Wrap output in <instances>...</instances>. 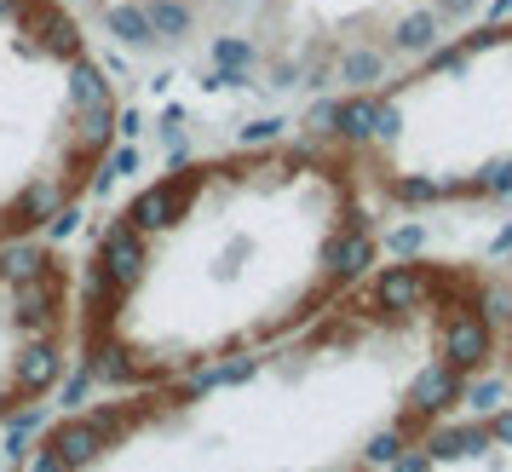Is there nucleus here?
I'll return each mask as SVG.
<instances>
[{"instance_id":"nucleus-1","label":"nucleus","mask_w":512,"mask_h":472,"mask_svg":"<svg viewBox=\"0 0 512 472\" xmlns=\"http://www.w3.org/2000/svg\"><path fill=\"white\" fill-rule=\"evenodd\" d=\"M369 213L340 185L328 139H259L231 162L179 156L98 219L70 265V380L139 392L317 323L346 236Z\"/></svg>"},{"instance_id":"nucleus-2","label":"nucleus","mask_w":512,"mask_h":472,"mask_svg":"<svg viewBox=\"0 0 512 472\" xmlns=\"http://www.w3.org/2000/svg\"><path fill=\"white\" fill-rule=\"evenodd\" d=\"M116 52L70 0H0V260L52 248L116 167Z\"/></svg>"},{"instance_id":"nucleus-3","label":"nucleus","mask_w":512,"mask_h":472,"mask_svg":"<svg viewBox=\"0 0 512 472\" xmlns=\"http://www.w3.org/2000/svg\"><path fill=\"white\" fill-rule=\"evenodd\" d=\"M70 386V260L58 248L0 260V432Z\"/></svg>"},{"instance_id":"nucleus-4","label":"nucleus","mask_w":512,"mask_h":472,"mask_svg":"<svg viewBox=\"0 0 512 472\" xmlns=\"http://www.w3.org/2000/svg\"><path fill=\"white\" fill-rule=\"evenodd\" d=\"M116 58L185 47L208 18H231L236 0H70Z\"/></svg>"},{"instance_id":"nucleus-5","label":"nucleus","mask_w":512,"mask_h":472,"mask_svg":"<svg viewBox=\"0 0 512 472\" xmlns=\"http://www.w3.org/2000/svg\"><path fill=\"white\" fill-rule=\"evenodd\" d=\"M461 386H466V375L455 369V363H443V352H438L432 363H420L415 375H409L403 403H409V415H415V421H438L443 409H455V403H461Z\"/></svg>"},{"instance_id":"nucleus-6","label":"nucleus","mask_w":512,"mask_h":472,"mask_svg":"<svg viewBox=\"0 0 512 472\" xmlns=\"http://www.w3.org/2000/svg\"><path fill=\"white\" fill-rule=\"evenodd\" d=\"M443 363H455L461 375H478L489 363V323L478 311H455L449 323H443Z\"/></svg>"},{"instance_id":"nucleus-7","label":"nucleus","mask_w":512,"mask_h":472,"mask_svg":"<svg viewBox=\"0 0 512 472\" xmlns=\"http://www.w3.org/2000/svg\"><path fill=\"white\" fill-rule=\"evenodd\" d=\"M438 41H443V18L432 12V6H415V12H403V18L392 24L386 52H397V58H426Z\"/></svg>"},{"instance_id":"nucleus-8","label":"nucleus","mask_w":512,"mask_h":472,"mask_svg":"<svg viewBox=\"0 0 512 472\" xmlns=\"http://www.w3.org/2000/svg\"><path fill=\"white\" fill-rule=\"evenodd\" d=\"M420 449H426L432 461H466V455L489 449V432H484L478 421H472V426H443V432H432Z\"/></svg>"},{"instance_id":"nucleus-9","label":"nucleus","mask_w":512,"mask_h":472,"mask_svg":"<svg viewBox=\"0 0 512 472\" xmlns=\"http://www.w3.org/2000/svg\"><path fill=\"white\" fill-rule=\"evenodd\" d=\"M386 196H392V202H403V208H426V202L449 196V185H443V179H432V173H392V179H386Z\"/></svg>"},{"instance_id":"nucleus-10","label":"nucleus","mask_w":512,"mask_h":472,"mask_svg":"<svg viewBox=\"0 0 512 472\" xmlns=\"http://www.w3.org/2000/svg\"><path fill=\"white\" fill-rule=\"evenodd\" d=\"M461 403H472L478 415H489V409H501V380L478 375V380H472V386H461Z\"/></svg>"},{"instance_id":"nucleus-11","label":"nucleus","mask_w":512,"mask_h":472,"mask_svg":"<svg viewBox=\"0 0 512 472\" xmlns=\"http://www.w3.org/2000/svg\"><path fill=\"white\" fill-rule=\"evenodd\" d=\"M478 190H489V196H512V162H489L484 173H478Z\"/></svg>"},{"instance_id":"nucleus-12","label":"nucleus","mask_w":512,"mask_h":472,"mask_svg":"<svg viewBox=\"0 0 512 472\" xmlns=\"http://www.w3.org/2000/svg\"><path fill=\"white\" fill-rule=\"evenodd\" d=\"M386 248H392V254H420V248H426V225H397V231L386 236Z\"/></svg>"},{"instance_id":"nucleus-13","label":"nucleus","mask_w":512,"mask_h":472,"mask_svg":"<svg viewBox=\"0 0 512 472\" xmlns=\"http://www.w3.org/2000/svg\"><path fill=\"white\" fill-rule=\"evenodd\" d=\"M484 323H507L512 317V288H484V311H478Z\"/></svg>"},{"instance_id":"nucleus-14","label":"nucleus","mask_w":512,"mask_h":472,"mask_svg":"<svg viewBox=\"0 0 512 472\" xmlns=\"http://www.w3.org/2000/svg\"><path fill=\"white\" fill-rule=\"evenodd\" d=\"M472 6H478V0H432V12H438L443 24H455V18H472Z\"/></svg>"},{"instance_id":"nucleus-15","label":"nucleus","mask_w":512,"mask_h":472,"mask_svg":"<svg viewBox=\"0 0 512 472\" xmlns=\"http://www.w3.org/2000/svg\"><path fill=\"white\" fill-rule=\"evenodd\" d=\"M484 432H489V444H512V409H501V415H495Z\"/></svg>"},{"instance_id":"nucleus-16","label":"nucleus","mask_w":512,"mask_h":472,"mask_svg":"<svg viewBox=\"0 0 512 472\" xmlns=\"http://www.w3.org/2000/svg\"><path fill=\"white\" fill-rule=\"evenodd\" d=\"M489 18H512V0H495V6H489Z\"/></svg>"},{"instance_id":"nucleus-17","label":"nucleus","mask_w":512,"mask_h":472,"mask_svg":"<svg viewBox=\"0 0 512 472\" xmlns=\"http://www.w3.org/2000/svg\"><path fill=\"white\" fill-rule=\"evenodd\" d=\"M507 329H512V317H507Z\"/></svg>"}]
</instances>
